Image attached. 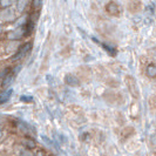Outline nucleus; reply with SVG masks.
<instances>
[{
  "instance_id": "nucleus-14",
  "label": "nucleus",
  "mask_w": 156,
  "mask_h": 156,
  "mask_svg": "<svg viewBox=\"0 0 156 156\" xmlns=\"http://www.w3.org/2000/svg\"><path fill=\"white\" fill-rule=\"evenodd\" d=\"M20 101H23V102H32V101H33V98H32V96H27V95H23V96L20 98Z\"/></svg>"
},
{
  "instance_id": "nucleus-9",
  "label": "nucleus",
  "mask_w": 156,
  "mask_h": 156,
  "mask_svg": "<svg viewBox=\"0 0 156 156\" xmlns=\"http://www.w3.org/2000/svg\"><path fill=\"white\" fill-rule=\"evenodd\" d=\"M12 93H13V89H8V90H6V92H4V93L0 94V105L4 103V102L8 101V99L11 98Z\"/></svg>"
},
{
  "instance_id": "nucleus-17",
  "label": "nucleus",
  "mask_w": 156,
  "mask_h": 156,
  "mask_svg": "<svg viewBox=\"0 0 156 156\" xmlns=\"http://www.w3.org/2000/svg\"><path fill=\"white\" fill-rule=\"evenodd\" d=\"M0 33H1V27H0Z\"/></svg>"
},
{
  "instance_id": "nucleus-10",
  "label": "nucleus",
  "mask_w": 156,
  "mask_h": 156,
  "mask_svg": "<svg viewBox=\"0 0 156 156\" xmlns=\"http://www.w3.org/2000/svg\"><path fill=\"white\" fill-rule=\"evenodd\" d=\"M42 7V0H33L32 1V8H33V11H38L39 12L40 9Z\"/></svg>"
},
{
  "instance_id": "nucleus-4",
  "label": "nucleus",
  "mask_w": 156,
  "mask_h": 156,
  "mask_svg": "<svg viewBox=\"0 0 156 156\" xmlns=\"http://www.w3.org/2000/svg\"><path fill=\"white\" fill-rule=\"evenodd\" d=\"M106 11H107L108 14H110V16H119L121 14V8H120V6L117 5L116 2H114V1H109V2L106 5Z\"/></svg>"
},
{
  "instance_id": "nucleus-12",
  "label": "nucleus",
  "mask_w": 156,
  "mask_h": 156,
  "mask_svg": "<svg viewBox=\"0 0 156 156\" xmlns=\"http://www.w3.org/2000/svg\"><path fill=\"white\" fill-rule=\"evenodd\" d=\"M100 46L102 47V48H105L108 53H109V55H115L116 54V51L113 48V47H109L108 45H106V44H100Z\"/></svg>"
},
{
  "instance_id": "nucleus-15",
  "label": "nucleus",
  "mask_w": 156,
  "mask_h": 156,
  "mask_svg": "<svg viewBox=\"0 0 156 156\" xmlns=\"http://www.w3.org/2000/svg\"><path fill=\"white\" fill-rule=\"evenodd\" d=\"M25 146H27V147H30V148H35V143L33 142V141H26L25 142Z\"/></svg>"
},
{
  "instance_id": "nucleus-3",
  "label": "nucleus",
  "mask_w": 156,
  "mask_h": 156,
  "mask_svg": "<svg viewBox=\"0 0 156 156\" xmlns=\"http://www.w3.org/2000/svg\"><path fill=\"white\" fill-rule=\"evenodd\" d=\"M32 48V44L31 42H26V44H23L21 45V47L18 49V52L16 53V55H13V60H20L21 58H23L25 55L27 54V52L30 51Z\"/></svg>"
},
{
  "instance_id": "nucleus-8",
  "label": "nucleus",
  "mask_w": 156,
  "mask_h": 156,
  "mask_svg": "<svg viewBox=\"0 0 156 156\" xmlns=\"http://www.w3.org/2000/svg\"><path fill=\"white\" fill-rule=\"evenodd\" d=\"M146 73L149 78L155 79L156 78V65L155 63H149L147 66V69H146Z\"/></svg>"
},
{
  "instance_id": "nucleus-16",
  "label": "nucleus",
  "mask_w": 156,
  "mask_h": 156,
  "mask_svg": "<svg viewBox=\"0 0 156 156\" xmlns=\"http://www.w3.org/2000/svg\"><path fill=\"white\" fill-rule=\"evenodd\" d=\"M1 135H2V134H1V130H0V137H1Z\"/></svg>"
},
{
  "instance_id": "nucleus-13",
  "label": "nucleus",
  "mask_w": 156,
  "mask_h": 156,
  "mask_svg": "<svg viewBox=\"0 0 156 156\" xmlns=\"http://www.w3.org/2000/svg\"><path fill=\"white\" fill-rule=\"evenodd\" d=\"M14 1H16V0H0V6L2 8L8 7V6H11Z\"/></svg>"
},
{
  "instance_id": "nucleus-6",
  "label": "nucleus",
  "mask_w": 156,
  "mask_h": 156,
  "mask_svg": "<svg viewBox=\"0 0 156 156\" xmlns=\"http://www.w3.org/2000/svg\"><path fill=\"white\" fill-rule=\"evenodd\" d=\"M20 69V68H16V69L13 70H8V74H6V76H5V79L2 80V87H7L8 85H11L12 83V81L14 80V78H16V72Z\"/></svg>"
},
{
  "instance_id": "nucleus-11",
  "label": "nucleus",
  "mask_w": 156,
  "mask_h": 156,
  "mask_svg": "<svg viewBox=\"0 0 156 156\" xmlns=\"http://www.w3.org/2000/svg\"><path fill=\"white\" fill-rule=\"evenodd\" d=\"M148 103H149V107H150L151 112H155V113H156V95H154V96H150V98H149Z\"/></svg>"
},
{
  "instance_id": "nucleus-7",
  "label": "nucleus",
  "mask_w": 156,
  "mask_h": 156,
  "mask_svg": "<svg viewBox=\"0 0 156 156\" xmlns=\"http://www.w3.org/2000/svg\"><path fill=\"white\" fill-rule=\"evenodd\" d=\"M65 82L70 87H79L80 86V80L73 74H67L65 76Z\"/></svg>"
},
{
  "instance_id": "nucleus-1",
  "label": "nucleus",
  "mask_w": 156,
  "mask_h": 156,
  "mask_svg": "<svg viewBox=\"0 0 156 156\" xmlns=\"http://www.w3.org/2000/svg\"><path fill=\"white\" fill-rule=\"evenodd\" d=\"M125 82L127 88H128V90H129V93H130V95L133 98H135V99H139L140 98V89H139L137 82L134 79V76H132V75H126Z\"/></svg>"
},
{
  "instance_id": "nucleus-2",
  "label": "nucleus",
  "mask_w": 156,
  "mask_h": 156,
  "mask_svg": "<svg viewBox=\"0 0 156 156\" xmlns=\"http://www.w3.org/2000/svg\"><path fill=\"white\" fill-rule=\"evenodd\" d=\"M103 98L108 103H112V105H120V103H122V100H123L122 96L115 92H108L105 94Z\"/></svg>"
},
{
  "instance_id": "nucleus-5",
  "label": "nucleus",
  "mask_w": 156,
  "mask_h": 156,
  "mask_svg": "<svg viewBox=\"0 0 156 156\" xmlns=\"http://www.w3.org/2000/svg\"><path fill=\"white\" fill-rule=\"evenodd\" d=\"M128 11L130 13H137L142 9V2L140 0H132L129 4H128Z\"/></svg>"
}]
</instances>
